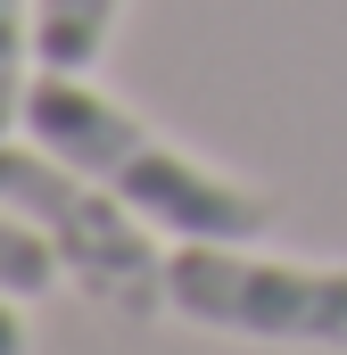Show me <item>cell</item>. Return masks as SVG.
I'll list each match as a JSON object with an SVG mask.
<instances>
[{
	"instance_id": "1",
	"label": "cell",
	"mask_w": 347,
	"mask_h": 355,
	"mask_svg": "<svg viewBox=\"0 0 347 355\" xmlns=\"http://www.w3.org/2000/svg\"><path fill=\"white\" fill-rule=\"evenodd\" d=\"M25 132L67 157L75 174H91L99 190H116L141 223H158L166 240H264L281 223L273 190L240 174H215L198 166L190 149H174L166 132H149L124 99L91 83V75H58L42 67L33 91H25Z\"/></svg>"
},
{
	"instance_id": "2",
	"label": "cell",
	"mask_w": 347,
	"mask_h": 355,
	"mask_svg": "<svg viewBox=\"0 0 347 355\" xmlns=\"http://www.w3.org/2000/svg\"><path fill=\"white\" fill-rule=\"evenodd\" d=\"M0 207H17L50 240L58 272L83 289L99 314H116V322L174 314V297H166V265H174L166 232L141 223L116 190H99L91 174H75L67 157H50L42 141H0Z\"/></svg>"
},
{
	"instance_id": "3",
	"label": "cell",
	"mask_w": 347,
	"mask_h": 355,
	"mask_svg": "<svg viewBox=\"0 0 347 355\" xmlns=\"http://www.w3.org/2000/svg\"><path fill=\"white\" fill-rule=\"evenodd\" d=\"M174 322L248 347L347 355V257H264L257 240H174Z\"/></svg>"
},
{
	"instance_id": "4",
	"label": "cell",
	"mask_w": 347,
	"mask_h": 355,
	"mask_svg": "<svg viewBox=\"0 0 347 355\" xmlns=\"http://www.w3.org/2000/svg\"><path fill=\"white\" fill-rule=\"evenodd\" d=\"M116 17L124 0H33V42H42V67L58 75H91L116 42Z\"/></svg>"
},
{
	"instance_id": "5",
	"label": "cell",
	"mask_w": 347,
	"mask_h": 355,
	"mask_svg": "<svg viewBox=\"0 0 347 355\" xmlns=\"http://www.w3.org/2000/svg\"><path fill=\"white\" fill-rule=\"evenodd\" d=\"M42 75V42H33V0H0V141L25 124V91Z\"/></svg>"
},
{
	"instance_id": "6",
	"label": "cell",
	"mask_w": 347,
	"mask_h": 355,
	"mask_svg": "<svg viewBox=\"0 0 347 355\" xmlns=\"http://www.w3.org/2000/svg\"><path fill=\"white\" fill-rule=\"evenodd\" d=\"M50 281H67V272H58V257H50V240H42L17 207H0V289L25 306V297H42Z\"/></svg>"
},
{
	"instance_id": "7",
	"label": "cell",
	"mask_w": 347,
	"mask_h": 355,
	"mask_svg": "<svg viewBox=\"0 0 347 355\" xmlns=\"http://www.w3.org/2000/svg\"><path fill=\"white\" fill-rule=\"evenodd\" d=\"M0 355H33V331H25V314H17L8 289H0Z\"/></svg>"
}]
</instances>
